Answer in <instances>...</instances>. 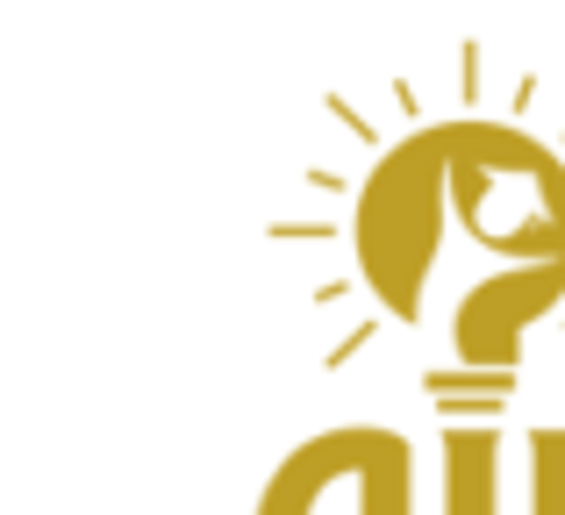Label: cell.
Here are the masks:
<instances>
[{
  "label": "cell",
  "mask_w": 565,
  "mask_h": 515,
  "mask_svg": "<svg viewBox=\"0 0 565 515\" xmlns=\"http://www.w3.org/2000/svg\"><path fill=\"white\" fill-rule=\"evenodd\" d=\"M330 502L337 494H330V473H322V451L308 444V451H294V459L279 465L273 494H265V515H337ZM351 515H408V451H401L394 437H380Z\"/></svg>",
  "instance_id": "obj_1"
},
{
  "label": "cell",
  "mask_w": 565,
  "mask_h": 515,
  "mask_svg": "<svg viewBox=\"0 0 565 515\" xmlns=\"http://www.w3.org/2000/svg\"><path fill=\"white\" fill-rule=\"evenodd\" d=\"M487 459H494V437H451V473L472 494L466 515H487Z\"/></svg>",
  "instance_id": "obj_2"
}]
</instances>
